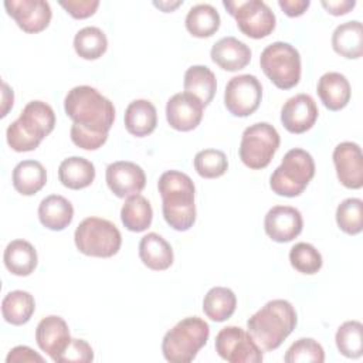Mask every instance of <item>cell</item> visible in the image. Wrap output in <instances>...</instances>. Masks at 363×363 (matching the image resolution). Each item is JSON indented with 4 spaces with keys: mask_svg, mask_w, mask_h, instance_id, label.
<instances>
[{
    "mask_svg": "<svg viewBox=\"0 0 363 363\" xmlns=\"http://www.w3.org/2000/svg\"><path fill=\"white\" fill-rule=\"evenodd\" d=\"M11 182L16 191L23 196H33L45 186L47 172L37 160H23L14 167Z\"/></svg>",
    "mask_w": 363,
    "mask_h": 363,
    "instance_id": "83f0119b",
    "label": "cell"
},
{
    "mask_svg": "<svg viewBox=\"0 0 363 363\" xmlns=\"http://www.w3.org/2000/svg\"><path fill=\"white\" fill-rule=\"evenodd\" d=\"M337 227L349 234L356 235L363 230V201L356 197L343 200L336 208Z\"/></svg>",
    "mask_w": 363,
    "mask_h": 363,
    "instance_id": "d590c367",
    "label": "cell"
},
{
    "mask_svg": "<svg viewBox=\"0 0 363 363\" xmlns=\"http://www.w3.org/2000/svg\"><path fill=\"white\" fill-rule=\"evenodd\" d=\"M213 62L225 71H240L245 68L251 61L250 47L235 37L220 38L210 51Z\"/></svg>",
    "mask_w": 363,
    "mask_h": 363,
    "instance_id": "ffe728a7",
    "label": "cell"
},
{
    "mask_svg": "<svg viewBox=\"0 0 363 363\" xmlns=\"http://www.w3.org/2000/svg\"><path fill=\"white\" fill-rule=\"evenodd\" d=\"M121 220L129 231L142 233L147 230L153 220V210L149 200L142 194L126 197L121 208Z\"/></svg>",
    "mask_w": 363,
    "mask_h": 363,
    "instance_id": "f546056e",
    "label": "cell"
},
{
    "mask_svg": "<svg viewBox=\"0 0 363 363\" xmlns=\"http://www.w3.org/2000/svg\"><path fill=\"white\" fill-rule=\"evenodd\" d=\"M1 101L3 102H1L0 116L4 118L9 113V111L13 108V104H14V92L6 82L1 84Z\"/></svg>",
    "mask_w": 363,
    "mask_h": 363,
    "instance_id": "f6af8a7d",
    "label": "cell"
},
{
    "mask_svg": "<svg viewBox=\"0 0 363 363\" xmlns=\"http://www.w3.org/2000/svg\"><path fill=\"white\" fill-rule=\"evenodd\" d=\"M94 360V350L84 339H71L65 352L57 363H89Z\"/></svg>",
    "mask_w": 363,
    "mask_h": 363,
    "instance_id": "ab89813d",
    "label": "cell"
},
{
    "mask_svg": "<svg viewBox=\"0 0 363 363\" xmlns=\"http://www.w3.org/2000/svg\"><path fill=\"white\" fill-rule=\"evenodd\" d=\"M332 47L339 55L357 60L363 54V27L357 20L339 24L332 34Z\"/></svg>",
    "mask_w": 363,
    "mask_h": 363,
    "instance_id": "484cf974",
    "label": "cell"
},
{
    "mask_svg": "<svg viewBox=\"0 0 363 363\" xmlns=\"http://www.w3.org/2000/svg\"><path fill=\"white\" fill-rule=\"evenodd\" d=\"M35 311L34 296L27 291H11L1 301V315L7 323L21 326L27 323Z\"/></svg>",
    "mask_w": 363,
    "mask_h": 363,
    "instance_id": "4dcf8cb0",
    "label": "cell"
},
{
    "mask_svg": "<svg viewBox=\"0 0 363 363\" xmlns=\"http://www.w3.org/2000/svg\"><path fill=\"white\" fill-rule=\"evenodd\" d=\"M279 143V133L271 123L257 122L244 129L238 155L247 167L259 170L271 163Z\"/></svg>",
    "mask_w": 363,
    "mask_h": 363,
    "instance_id": "9c48e42d",
    "label": "cell"
},
{
    "mask_svg": "<svg viewBox=\"0 0 363 363\" xmlns=\"http://www.w3.org/2000/svg\"><path fill=\"white\" fill-rule=\"evenodd\" d=\"M58 4L74 18L82 20L95 14L99 7L98 0H60Z\"/></svg>",
    "mask_w": 363,
    "mask_h": 363,
    "instance_id": "60d3db41",
    "label": "cell"
},
{
    "mask_svg": "<svg viewBox=\"0 0 363 363\" xmlns=\"http://www.w3.org/2000/svg\"><path fill=\"white\" fill-rule=\"evenodd\" d=\"M58 179L62 186L71 190H81L95 179V166L85 157L71 156L61 162L58 167Z\"/></svg>",
    "mask_w": 363,
    "mask_h": 363,
    "instance_id": "4316f807",
    "label": "cell"
},
{
    "mask_svg": "<svg viewBox=\"0 0 363 363\" xmlns=\"http://www.w3.org/2000/svg\"><path fill=\"white\" fill-rule=\"evenodd\" d=\"M315 176V162L309 152L295 147L285 153L269 177L271 190L284 197L299 196Z\"/></svg>",
    "mask_w": 363,
    "mask_h": 363,
    "instance_id": "8992f818",
    "label": "cell"
},
{
    "mask_svg": "<svg viewBox=\"0 0 363 363\" xmlns=\"http://www.w3.org/2000/svg\"><path fill=\"white\" fill-rule=\"evenodd\" d=\"M55 126L52 108L43 101H30L20 116L6 130L9 146L14 152H31L48 136Z\"/></svg>",
    "mask_w": 363,
    "mask_h": 363,
    "instance_id": "277c9868",
    "label": "cell"
},
{
    "mask_svg": "<svg viewBox=\"0 0 363 363\" xmlns=\"http://www.w3.org/2000/svg\"><path fill=\"white\" fill-rule=\"evenodd\" d=\"M284 360L286 363H322L325 362V352L320 343L312 337H301L289 346Z\"/></svg>",
    "mask_w": 363,
    "mask_h": 363,
    "instance_id": "f35d334b",
    "label": "cell"
},
{
    "mask_svg": "<svg viewBox=\"0 0 363 363\" xmlns=\"http://www.w3.org/2000/svg\"><path fill=\"white\" fill-rule=\"evenodd\" d=\"M216 352L228 363H258L262 360V350L251 335L240 326L223 328L214 342Z\"/></svg>",
    "mask_w": 363,
    "mask_h": 363,
    "instance_id": "8fae6325",
    "label": "cell"
},
{
    "mask_svg": "<svg viewBox=\"0 0 363 363\" xmlns=\"http://www.w3.org/2000/svg\"><path fill=\"white\" fill-rule=\"evenodd\" d=\"M123 121L125 128L130 135L136 138H145L156 129L157 112L150 101L135 99L128 105Z\"/></svg>",
    "mask_w": 363,
    "mask_h": 363,
    "instance_id": "cb8c5ba5",
    "label": "cell"
},
{
    "mask_svg": "<svg viewBox=\"0 0 363 363\" xmlns=\"http://www.w3.org/2000/svg\"><path fill=\"white\" fill-rule=\"evenodd\" d=\"M318 96L322 104L329 111H340L350 101V84L347 78L340 72H326L323 74L316 85Z\"/></svg>",
    "mask_w": 363,
    "mask_h": 363,
    "instance_id": "44dd1931",
    "label": "cell"
},
{
    "mask_svg": "<svg viewBox=\"0 0 363 363\" xmlns=\"http://www.w3.org/2000/svg\"><path fill=\"white\" fill-rule=\"evenodd\" d=\"M237 306L235 294L225 286L211 288L203 299L204 315L214 322H224L233 316Z\"/></svg>",
    "mask_w": 363,
    "mask_h": 363,
    "instance_id": "1f68e13d",
    "label": "cell"
},
{
    "mask_svg": "<svg viewBox=\"0 0 363 363\" xmlns=\"http://www.w3.org/2000/svg\"><path fill=\"white\" fill-rule=\"evenodd\" d=\"M225 10L235 18L238 30L254 40L268 37L275 28V14L261 0L223 1Z\"/></svg>",
    "mask_w": 363,
    "mask_h": 363,
    "instance_id": "30bf717a",
    "label": "cell"
},
{
    "mask_svg": "<svg viewBox=\"0 0 363 363\" xmlns=\"http://www.w3.org/2000/svg\"><path fill=\"white\" fill-rule=\"evenodd\" d=\"M183 86L184 92L194 95L204 106H207L216 95V75L206 65H191L184 74Z\"/></svg>",
    "mask_w": 363,
    "mask_h": 363,
    "instance_id": "f1b7e54d",
    "label": "cell"
},
{
    "mask_svg": "<svg viewBox=\"0 0 363 363\" xmlns=\"http://www.w3.org/2000/svg\"><path fill=\"white\" fill-rule=\"evenodd\" d=\"M75 247L88 257L109 258L118 254L122 245V235L118 227L109 220L99 217L84 218L74 233Z\"/></svg>",
    "mask_w": 363,
    "mask_h": 363,
    "instance_id": "52a82bcc",
    "label": "cell"
},
{
    "mask_svg": "<svg viewBox=\"0 0 363 363\" xmlns=\"http://www.w3.org/2000/svg\"><path fill=\"white\" fill-rule=\"evenodd\" d=\"M183 4V1H153V6L155 7H157V9H160L162 11H164V13H169V11H173L176 7H179V6H182Z\"/></svg>",
    "mask_w": 363,
    "mask_h": 363,
    "instance_id": "bcb514c9",
    "label": "cell"
},
{
    "mask_svg": "<svg viewBox=\"0 0 363 363\" xmlns=\"http://www.w3.org/2000/svg\"><path fill=\"white\" fill-rule=\"evenodd\" d=\"M332 157L339 182L347 189H362L363 156L360 146L354 142H342L335 147Z\"/></svg>",
    "mask_w": 363,
    "mask_h": 363,
    "instance_id": "2e32d148",
    "label": "cell"
},
{
    "mask_svg": "<svg viewBox=\"0 0 363 363\" xmlns=\"http://www.w3.org/2000/svg\"><path fill=\"white\" fill-rule=\"evenodd\" d=\"M162 211L166 223L176 231H187L196 221L194 183L183 172L167 170L157 182Z\"/></svg>",
    "mask_w": 363,
    "mask_h": 363,
    "instance_id": "3957f363",
    "label": "cell"
},
{
    "mask_svg": "<svg viewBox=\"0 0 363 363\" xmlns=\"http://www.w3.org/2000/svg\"><path fill=\"white\" fill-rule=\"evenodd\" d=\"M278 6L288 17L302 16L311 6L309 0H278Z\"/></svg>",
    "mask_w": 363,
    "mask_h": 363,
    "instance_id": "7bdbcfd3",
    "label": "cell"
},
{
    "mask_svg": "<svg viewBox=\"0 0 363 363\" xmlns=\"http://www.w3.org/2000/svg\"><path fill=\"white\" fill-rule=\"evenodd\" d=\"M262 99V85L255 75L233 77L224 91V105L233 116L245 118L254 113Z\"/></svg>",
    "mask_w": 363,
    "mask_h": 363,
    "instance_id": "7c38bea8",
    "label": "cell"
},
{
    "mask_svg": "<svg viewBox=\"0 0 363 363\" xmlns=\"http://www.w3.org/2000/svg\"><path fill=\"white\" fill-rule=\"evenodd\" d=\"M3 261L13 275L28 277L37 268L38 257L31 242L26 240H13L4 250Z\"/></svg>",
    "mask_w": 363,
    "mask_h": 363,
    "instance_id": "d4e9b609",
    "label": "cell"
},
{
    "mask_svg": "<svg viewBox=\"0 0 363 363\" xmlns=\"http://www.w3.org/2000/svg\"><path fill=\"white\" fill-rule=\"evenodd\" d=\"M105 180L109 190L119 199L139 194L146 184V174L143 169L126 160H118L108 164Z\"/></svg>",
    "mask_w": 363,
    "mask_h": 363,
    "instance_id": "5bb4252c",
    "label": "cell"
},
{
    "mask_svg": "<svg viewBox=\"0 0 363 363\" xmlns=\"http://www.w3.org/2000/svg\"><path fill=\"white\" fill-rule=\"evenodd\" d=\"M204 105L189 92L174 94L166 104L167 123L180 132L196 129L203 119Z\"/></svg>",
    "mask_w": 363,
    "mask_h": 363,
    "instance_id": "e0dca14e",
    "label": "cell"
},
{
    "mask_svg": "<svg viewBox=\"0 0 363 363\" xmlns=\"http://www.w3.org/2000/svg\"><path fill=\"white\" fill-rule=\"evenodd\" d=\"M318 115L319 111L313 98L308 94H298L284 104L281 109V122L288 132L299 135L315 125Z\"/></svg>",
    "mask_w": 363,
    "mask_h": 363,
    "instance_id": "ac0fdd59",
    "label": "cell"
},
{
    "mask_svg": "<svg viewBox=\"0 0 363 363\" xmlns=\"http://www.w3.org/2000/svg\"><path fill=\"white\" fill-rule=\"evenodd\" d=\"M40 223L52 231H62L74 218V207L69 200L60 194H51L41 200L38 206Z\"/></svg>",
    "mask_w": 363,
    "mask_h": 363,
    "instance_id": "603a6c76",
    "label": "cell"
},
{
    "mask_svg": "<svg viewBox=\"0 0 363 363\" xmlns=\"http://www.w3.org/2000/svg\"><path fill=\"white\" fill-rule=\"evenodd\" d=\"M220 14L211 4H196L186 16L187 31L197 38H207L220 28Z\"/></svg>",
    "mask_w": 363,
    "mask_h": 363,
    "instance_id": "d6a6232c",
    "label": "cell"
},
{
    "mask_svg": "<svg viewBox=\"0 0 363 363\" xmlns=\"http://www.w3.org/2000/svg\"><path fill=\"white\" fill-rule=\"evenodd\" d=\"M337 350L349 357L357 359L363 353V325L359 320H347L337 328L336 336Z\"/></svg>",
    "mask_w": 363,
    "mask_h": 363,
    "instance_id": "e575fe53",
    "label": "cell"
},
{
    "mask_svg": "<svg viewBox=\"0 0 363 363\" xmlns=\"http://www.w3.org/2000/svg\"><path fill=\"white\" fill-rule=\"evenodd\" d=\"M210 336L208 323L199 316H189L166 332L162 340V353L167 362L189 363Z\"/></svg>",
    "mask_w": 363,
    "mask_h": 363,
    "instance_id": "5b68a950",
    "label": "cell"
},
{
    "mask_svg": "<svg viewBox=\"0 0 363 363\" xmlns=\"http://www.w3.org/2000/svg\"><path fill=\"white\" fill-rule=\"evenodd\" d=\"M298 323L296 311L285 299H272L248 320L247 329L262 352L278 349Z\"/></svg>",
    "mask_w": 363,
    "mask_h": 363,
    "instance_id": "7a4b0ae2",
    "label": "cell"
},
{
    "mask_svg": "<svg viewBox=\"0 0 363 363\" xmlns=\"http://www.w3.org/2000/svg\"><path fill=\"white\" fill-rule=\"evenodd\" d=\"M106 48L108 38L98 27H84L74 37V50L84 60H98L106 52Z\"/></svg>",
    "mask_w": 363,
    "mask_h": 363,
    "instance_id": "836d02e7",
    "label": "cell"
},
{
    "mask_svg": "<svg viewBox=\"0 0 363 363\" xmlns=\"http://www.w3.org/2000/svg\"><path fill=\"white\" fill-rule=\"evenodd\" d=\"M64 109L72 119L71 140L84 150H96L108 139L115 121V106L89 85L74 86L64 99Z\"/></svg>",
    "mask_w": 363,
    "mask_h": 363,
    "instance_id": "6da1fadb",
    "label": "cell"
},
{
    "mask_svg": "<svg viewBox=\"0 0 363 363\" xmlns=\"http://www.w3.org/2000/svg\"><path fill=\"white\" fill-rule=\"evenodd\" d=\"M292 268L305 275L316 274L323 264L320 252L309 242H296L289 251Z\"/></svg>",
    "mask_w": 363,
    "mask_h": 363,
    "instance_id": "74e56055",
    "label": "cell"
},
{
    "mask_svg": "<svg viewBox=\"0 0 363 363\" xmlns=\"http://www.w3.org/2000/svg\"><path fill=\"white\" fill-rule=\"evenodd\" d=\"M193 164L199 176L204 179L221 177L228 169L227 156L218 149H204L197 152Z\"/></svg>",
    "mask_w": 363,
    "mask_h": 363,
    "instance_id": "8d00e7d4",
    "label": "cell"
},
{
    "mask_svg": "<svg viewBox=\"0 0 363 363\" xmlns=\"http://www.w3.org/2000/svg\"><path fill=\"white\" fill-rule=\"evenodd\" d=\"M67 322L57 315L45 316L40 320L35 329V342L38 347L45 352L54 362L65 352L71 342Z\"/></svg>",
    "mask_w": 363,
    "mask_h": 363,
    "instance_id": "d6986e66",
    "label": "cell"
},
{
    "mask_svg": "<svg viewBox=\"0 0 363 363\" xmlns=\"http://www.w3.org/2000/svg\"><path fill=\"white\" fill-rule=\"evenodd\" d=\"M259 65L267 78L279 89H291L301 79L299 51L284 41L267 45L259 57Z\"/></svg>",
    "mask_w": 363,
    "mask_h": 363,
    "instance_id": "ba28073f",
    "label": "cell"
},
{
    "mask_svg": "<svg viewBox=\"0 0 363 363\" xmlns=\"http://www.w3.org/2000/svg\"><path fill=\"white\" fill-rule=\"evenodd\" d=\"M7 363H44L43 356H40L38 353H35L31 347L28 346H16L13 347L7 357H6Z\"/></svg>",
    "mask_w": 363,
    "mask_h": 363,
    "instance_id": "b9f144b4",
    "label": "cell"
},
{
    "mask_svg": "<svg viewBox=\"0 0 363 363\" xmlns=\"http://www.w3.org/2000/svg\"><path fill=\"white\" fill-rule=\"evenodd\" d=\"M140 261L153 271H164L173 264L172 245L159 234L147 233L139 242Z\"/></svg>",
    "mask_w": 363,
    "mask_h": 363,
    "instance_id": "7402d4cb",
    "label": "cell"
},
{
    "mask_svg": "<svg viewBox=\"0 0 363 363\" xmlns=\"http://www.w3.org/2000/svg\"><path fill=\"white\" fill-rule=\"evenodd\" d=\"M322 7L332 16H345L356 6L354 0H322Z\"/></svg>",
    "mask_w": 363,
    "mask_h": 363,
    "instance_id": "ee69618b",
    "label": "cell"
},
{
    "mask_svg": "<svg viewBox=\"0 0 363 363\" xmlns=\"http://www.w3.org/2000/svg\"><path fill=\"white\" fill-rule=\"evenodd\" d=\"M303 220L298 208L291 206H274L264 218L267 235L275 242H289L302 233Z\"/></svg>",
    "mask_w": 363,
    "mask_h": 363,
    "instance_id": "9a60e30c",
    "label": "cell"
},
{
    "mask_svg": "<svg viewBox=\"0 0 363 363\" xmlns=\"http://www.w3.org/2000/svg\"><path fill=\"white\" fill-rule=\"evenodd\" d=\"M4 7L16 24L28 34L45 30L52 17L51 7L44 0H7Z\"/></svg>",
    "mask_w": 363,
    "mask_h": 363,
    "instance_id": "4fadbf2b",
    "label": "cell"
}]
</instances>
